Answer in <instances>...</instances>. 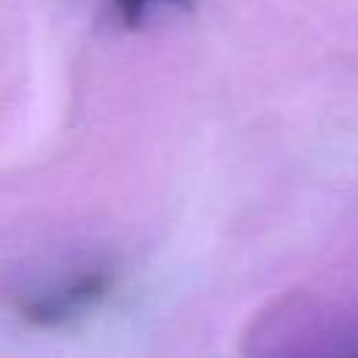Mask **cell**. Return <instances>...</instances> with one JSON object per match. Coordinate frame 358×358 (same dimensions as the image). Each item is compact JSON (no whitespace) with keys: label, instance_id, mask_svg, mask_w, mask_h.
<instances>
[{"label":"cell","instance_id":"cell-1","mask_svg":"<svg viewBox=\"0 0 358 358\" xmlns=\"http://www.w3.org/2000/svg\"><path fill=\"white\" fill-rule=\"evenodd\" d=\"M112 291L109 274H84L62 285L56 294H45L39 299H28L20 308V316L36 327H56L76 319L81 310H90Z\"/></svg>","mask_w":358,"mask_h":358},{"label":"cell","instance_id":"cell-2","mask_svg":"<svg viewBox=\"0 0 358 358\" xmlns=\"http://www.w3.org/2000/svg\"><path fill=\"white\" fill-rule=\"evenodd\" d=\"M157 3H171V6H182V8H190V0H115L117 6V14L126 25H137L143 20V14L157 6Z\"/></svg>","mask_w":358,"mask_h":358}]
</instances>
